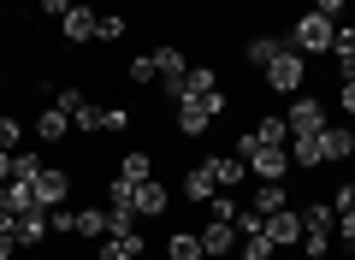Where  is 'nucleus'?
<instances>
[{
	"mask_svg": "<svg viewBox=\"0 0 355 260\" xmlns=\"http://www.w3.org/2000/svg\"><path fill=\"white\" fill-rule=\"evenodd\" d=\"M148 172H154V160L142 148H130L125 160H119V177H130V184H148Z\"/></svg>",
	"mask_w": 355,
	"mask_h": 260,
	"instance_id": "a878e982",
	"label": "nucleus"
},
{
	"mask_svg": "<svg viewBox=\"0 0 355 260\" xmlns=\"http://www.w3.org/2000/svg\"><path fill=\"white\" fill-rule=\"evenodd\" d=\"M207 172H214L219 189H237L243 177H249V160H243V154H214V160H207Z\"/></svg>",
	"mask_w": 355,
	"mask_h": 260,
	"instance_id": "9d476101",
	"label": "nucleus"
},
{
	"mask_svg": "<svg viewBox=\"0 0 355 260\" xmlns=\"http://www.w3.org/2000/svg\"><path fill=\"white\" fill-rule=\"evenodd\" d=\"M284 124H291V137H308V130H326V101L314 95H291V112H284Z\"/></svg>",
	"mask_w": 355,
	"mask_h": 260,
	"instance_id": "7ed1b4c3",
	"label": "nucleus"
},
{
	"mask_svg": "<svg viewBox=\"0 0 355 260\" xmlns=\"http://www.w3.org/2000/svg\"><path fill=\"white\" fill-rule=\"evenodd\" d=\"M12 177V148H0V184Z\"/></svg>",
	"mask_w": 355,
	"mask_h": 260,
	"instance_id": "37998d69",
	"label": "nucleus"
},
{
	"mask_svg": "<svg viewBox=\"0 0 355 260\" xmlns=\"http://www.w3.org/2000/svg\"><path fill=\"white\" fill-rule=\"evenodd\" d=\"M166 260H207L202 254V231H172L166 236Z\"/></svg>",
	"mask_w": 355,
	"mask_h": 260,
	"instance_id": "a211bd4d",
	"label": "nucleus"
},
{
	"mask_svg": "<svg viewBox=\"0 0 355 260\" xmlns=\"http://www.w3.org/2000/svg\"><path fill=\"white\" fill-rule=\"evenodd\" d=\"M302 225H308V231H331V225H338V213H331V201H314V207L302 213Z\"/></svg>",
	"mask_w": 355,
	"mask_h": 260,
	"instance_id": "c756f323",
	"label": "nucleus"
},
{
	"mask_svg": "<svg viewBox=\"0 0 355 260\" xmlns=\"http://www.w3.org/2000/svg\"><path fill=\"white\" fill-rule=\"evenodd\" d=\"M30 189H36L42 207H65V196H71V172H60V166H42V172L30 177Z\"/></svg>",
	"mask_w": 355,
	"mask_h": 260,
	"instance_id": "20e7f679",
	"label": "nucleus"
},
{
	"mask_svg": "<svg viewBox=\"0 0 355 260\" xmlns=\"http://www.w3.org/2000/svg\"><path fill=\"white\" fill-rule=\"evenodd\" d=\"M331 60H338L343 77H355V24H338V36H331Z\"/></svg>",
	"mask_w": 355,
	"mask_h": 260,
	"instance_id": "aec40b11",
	"label": "nucleus"
},
{
	"mask_svg": "<svg viewBox=\"0 0 355 260\" xmlns=\"http://www.w3.org/2000/svg\"><path fill=\"white\" fill-rule=\"evenodd\" d=\"M266 83H272V95H302V83H308V60L296 48H284L279 60L266 65Z\"/></svg>",
	"mask_w": 355,
	"mask_h": 260,
	"instance_id": "f03ea898",
	"label": "nucleus"
},
{
	"mask_svg": "<svg viewBox=\"0 0 355 260\" xmlns=\"http://www.w3.org/2000/svg\"><path fill=\"white\" fill-rule=\"evenodd\" d=\"M77 236H83V243H101V236H107V213L101 207H83V213H77Z\"/></svg>",
	"mask_w": 355,
	"mask_h": 260,
	"instance_id": "393cba45",
	"label": "nucleus"
},
{
	"mask_svg": "<svg viewBox=\"0 0 355 260\" xmlns=\"http://www.w3.org/2000/svg\"><path fill=\"white\" fill-rule=\"evenodd\" d=\"M119 36H125V18L107 12V18H101V30H95V42H119Z\"/></svg>",
	"mask_w": 355,
	"mask_h": 260,
	"instance_id": "c9c22d12",
	"label": "nucleus"
},
{
	"mask_svg": "<svg viewBox=\"0 0 355 260\" xmlns=\"http://www.w3.org/2000/svg\"><path fill=\"white\" fill-rule=\"evenodd\" d=\"M36 172H42V166H36V154H30V148H12V177H24V184H30Z\"/></svg>",
	"mask_w": 355,
	"mask_h": 260,
	"instance_id": "7c9ffc66",
	"label": "nucleus"
},
{
	"mask_svg": "<svg viewBox=\"0 0 355 260\" xmlns=\"http://www.w3.org/2000/svg\"><path fill=\"white\" fill-rule=\"evenodd\" d=\"M48 236H53V225H48V207H30L24 219H18V243H24V248H42Z\"/></svg>",
	"mask_w": 355,
	"mask_h": 260,
	"instance_id": "4468645a",
	"label": "nucleus"
},
{
	"mask_svg": "<svg viewBox=\"0 0 355 260\" xmlns=\"http://www.w3.org/2000/svg\"><path fill=\"white\" fill-rule=\"evenodd\" d=\"M279 53H284V36H249V42H243V60H249V65H261V71H266L272 60H279Z\"/></svg>",
	"mask_w": 355,
	"mask_h": 260,
	"instance_id": "dca6fc26",
	"label": "nucleus"
},
{
	"mask_svg": "<svg viewBox=\"0 0 355 260\" xmlns=\"http://www.w3.org/2000/svg\"><path fill=\"white\" fill-rule=\"evenodd\" d=\"M331 36H338V18H326V12H302L284 48H296L302 60H314V53H331Z\"/></svg>",
	"mask_w": 355,
	"mask_h": 260,
	"instance_id": "f257e3e1",
	"label": "nucleus"
},
{
	"mask_svg": "<svg viewBox=\"0 0 355 260\" xmlns=\"http://www.w3.org/2000/svg\"><path fill=\"white\" fill-rule=\"evenodd\" d=\"M0 207L24 219V213H30V207H42V201H36V189H30L24 177H6V184H0Z\"/></svg>",
	"mask_w": 355,
	"mask_h": 260,
	"instance_id": "ddd939ff",
	"label": "nucleus"
},
{
	"mask_svg": "<svg viewBox=\"0 0 355 260\" xmlns=\"http://www.w3.org/2000/svg\"><path fill=\"white\" fill-rule=\"evenodd\" d=\"M320 154H326V160H349V154H355V130L326 124V130H320Z\"/></svg>",
	"mask_w": 355,
	"mask_h": 260,
	"instance_id": "f3484780",
	"label": "nucleus"
},
{
	"mask_svg": "<svg viewBox=\"0 0 355 260\" xmlns=\"http://www.w3.org/2000/svg\"><path fill=\"white\" fill-rule=\"evenodd\" d=\"M18 137H24V124H18V119H6V112H0V148H18Z\"/></svg>",
	"mask_w": 355,
	"mask_h": 260,
	"instance_id": "e433bc0d",
	"label": "nucleus"
},
{
	"mask_svg": "<svg viewBox=\"0 0 355 260\" xmlns=\"http://www.w3.org/2000/svg\"><path fill=\"white\" fill-rule=\"evenodd\" d=\"M243 260H272V254H279V243H272V236H266V225H261V231H254V236H243Z\"/></svg>",
	"mask_w": 355,
	"mask_h": 260,
	"instance_id": "bb28decb",
	"label": "nucleus"
},
{
	"mask_svg": "<svg viewBox=\"0 0 355 260\" xmlns=\"http://www.w3.org/2000/svg\"><path fill=\"white\" fill-rule=\"evenodd\" d=\"M237 243H243V236H237V225H231V219H207L202 225V254L207 260H225Z\"/></svg>",
	"mask_w": 355,
	"mask_h": 260,
	"instance_id": "39448f33",
	"label": "nucleus"
},
{
	"mask_svg": "<svg viewBox=\"0 0 355 260\" xmlns=\"http://www.w3.org/2000/svg\"><path fill=\"white\" fill-rule=\"evenodd\" d=\"M48 225H53V231H65V236H77V213L71 207H48Z\"/></svg>",
	"mask_w": 355,
	"mask_h": 260,
	"instance_id": "f704fd0d",
	"label": "nucleus"
},
{
	"mask_svg": "<svg viewBox=\"0 0 355 260\" xmlns=\"http://www.w3.org/2000/svg\"><path fill=\"white\" fill-rule=\"evenodd\" d=\"M338 107L355 119V77H343V89H338Z\"/></svg>",
	"mask_w": 355,
	"mask_h": 260,
	"instance_id": "58836bf2",
	"label": "nucleus"
},
{
	"mask_svg": "<svg viewBox=\"0 0 355 260\" xmlns=\"http://www.w3.org/2000/svg\"><path fill=\"white\" fill-rule=\"evenodd\" d=\"M219 89V77L207 71V65H190V71H184V83H178V95L172 101H207Z\"/></svg>",
	"mask_w": 355,
	"mask_h": 260,
	"instance_id": "9b49d317",
	"label": "nucleus"
},
{
	"mask_svg": "<svg viewBox=\"0 0 355 260\" xmlns=\"http://www.w3.org/2000/svg\"><path fill=\"white\" fill-rule=\"evenodd\" d=\"M101 260H142V231H130V236H101Z\"/></svg>",
	"mask_w": 355,
	"mask_h": 260,
	"instance_id": "6ab92c4d",
	"label": "nucleus"
},
{
	"mask_svg": "<svg viewBox=\"0 0 355 260\" xmlns=\"http://www.w3.org/2000/svg\"><path fill=\"white\" fill-rule=\"evenodd\" d=\"M284 148H291V166H320V160H326V154H320V130H308V137H291Z\"/></svg>",
	"mask_w": 355,
	"mask_h": 260,
	"instance_id": "4be33fe9",
	"label": "nucleus"
},
{
	"mask_svg": "<svg viewBox=\"0 0 355 260\" xmlns=\"http://www.w3.org/2000/svg\"><path fill=\"white\" fill-rule=\"evenodd\" d=\"M249 207H254V213H261V219H266V213L291 207V196H284V184H261V189H254V201H249Z\"/></svg>",
	"mask_w": 355,
	"mask_h": 260,
	"instance_id": "b1692460",
	"label": "nucleus"
},
{
	"mask_svg": "<svg viewBox=\"0 0 355 260\" xmlns=\"http://www.w3.org/2000/svg\"><path fill=\"white\" fill-rule=\"evenodd\" d=\"M331 243H338L331 231H302V254H308V260H326V254H331Z\"/></svg>",
	"mask_w": 355,
	"mask_h": 260,
	"instance_id": "c85d7f7f",
	"label": "nucleus"
},
{
	"mask_svg": "<svg viewBox=\"0 0 355 260\" xmlns=\"http://www.w3.org/2000/svg\"><path fill=\"white\" fill-rule=\"evenodd\" d=\"M302 231H308V225H302V213H296V207L266 213V236H272L279 248H296V243H302Z\"/></svg>",
	"mask_w": 355,
	"mask_h": 260,
	"instance_id": "423d86ee",
	"label": "nucleus"
},
{
	"mask_svg": "<svg viewBox=\"0 0 355 260\" xmlns=\"http://www.w3.org/2000/svg\"><path fill=\"white\" fill-rule=\"evenodd\" d=\"M160 77V65H154V53H142V60H130V83H154Z\"/></svg>",
	"mask_w": 355,
	"mask_h": 260,
	"instance_id": "473e14b6",
	"label": "nucleus"
},
{
	"mask_svg": "<svg viewBox=\"0 0 355 260\" xmlns=\"http://www.w3.org/2000/svg\"><path fill=\"white\" fill-rule=\"evenodd\" d=\"M154 65H160L166 89H172V95H178V83H184V71H190V60H184V53H178L172 42H166V48H154Z\"/></svg>",
	"mask_w": 355,
	"mask_h": 260,
	"instance_id": "2eb2a0df",
	"label": "nucleus"
},
{
	"mask_svg": "<svg viewBox=\"0 0 355 260\" xmlns=\"http://www.w3.org/2000/svg\"><path fill=\"white\" fill-rule=\"evenodd\" d=\"M42 12H48V18H65V12H71V0H42Z\"/></svg>",
	"mask_w": 355,
	"mask_h": 260,
	"instance_id": "a19ab883",
	"label": "nucleus"
},
{
	"mask_svg": "<svg viewBox=\"0 0 355 260\" xmlns=\"http://www.w3.org/2000/svg\"><path fill=\"white\" fill-rule=\"evenodd\" d=\"M166 201H172V196H166V184H154V177H148V184H137L130 207H137V219H160V213H166Z\"/></svg>",
	"mask_w": 355,
	"mask_h": 260,
	"instance_id": "f8f14e48",
	"label": "nucleus"
},
{
	"mask_svg": "<svg viewBox=\"0 0 355 260\" xmlns=\"http://www.w3.org/2000/svg\"><path fill=\"white\" fill-rule=\"evenodd\" d=\"M207 124H214L207 101H178V137H207Z\"/></svg>",
	"mask_w": 355,
	"mask_h": 260,
	"instance_id": "1a4fd4ad",
	"label": "nucleus"
},
{
	"mask_svg": "<svg viewBox=\"0 0 355 260\" xmlns=\"http://www.w3.org/2000/svg\"><path fill=\"white\" fill-rule=\"evenodd\" d=\"M18 248H24V243H18V236H12V231H0V260H12V254H18Z\"/></svg>",
	"mask_w": 355,
	"mask_h": 260,
	"instance_id": "ea45409f",
	"label": "nucleus"
},
{
	"mask_svg": "<svg viewBox=\"0 0 355 260\" xmlns=\"http://www.w3.org/2000/svg\"><path fill=\"white\" fill-rule=\"evenodd\" d=\"M254 142H272V148H284V142H291V124H284V119H261V124H254Z\"/></svg>",
	"mask_w": 355,
	"mask_h": 260,
	"instance_id": "cd10ccee",
	"label": "nucleus"
},
{
	"mask_svg": "<svg viewBox=\"0 0 355 260\" xmlns=\"http://www.w3.org/2000/svg\"><path fill=\"white\" fill-rule=\"evenodd\" d=\"M214 189H219V184H214V172H207V160L184 177V201H202V207H207V196H214Z\"/></svg>",
	"mask_w": 355,
	"mask_h": 260,
	"instance_id": "5701e85b",
	"label": "nucleus"
},
{
	"mask_svg": "<svg viewBox=\"0 0 355 260\" xmlns=\"http://www.w3.org/2000/svg\"><path fill=\"white\" fill-rule=\"evenodd\" d=\"M0 89H6V77H0Z\"/></svg>",
	"mask_w": 355,
	"mask_h": 260,
	"instance_id": "c03bdc74",
	"label": "nucleus"
},
{
	"mask_svg": "<svg viewBox=\"0 0 355 260\" xmlns=\"http://www.w3.org/2000/svg\"><path fill=\"white\" fill-rule=\"evenodd\" d=\"M53 107H60V112H65V119H71V112H77V107H83V89H60V101H53Z\"/></svg>",
	"mask_w": 355,
	"mask_h": 260,
	"instance_id": "4c0bfd02",
	"label": "nucleus"
},
{
	"mask_svg": "<svg viewBox=\"0 0 355 260\" xmlns=\"http://www.w3.org/2000/svg\"><path fill=\"white\" fill-rule=\"evenodd\" d=\"M95 30H101V18L89 12V6H77V0H71V12L60 18V36H65V42H95Z\"/></svg>",
	"mask_w": 355,
	"mask_h": 260,
	"instance_id": "6e6552de",
	"label": "nucleus"
},
{
	"mask_svg": "<svg viewBox=\"0 0 355 260\" xmlns=\"http://www.w3.org/2000/svg\"><path fill=\"white\" fill-rule=\"evenodd\" d=\"M331 213H338V225H331V236H338L343 248H355V184L338 189V201H331Z\"/></svg>",
	"mask_w": 355,
	"mask_h": 260,
	"instance_id": "0eeeda50",
	"label": "nucleus"
},
{
	"mask_svg": "<svg viewBox=\"0 0 355 260\" xmlns=\"http://www.w3.org/2000/svg\"><path fill=\"white\" fill-rule=\"evenodd\" d=\"M71 130H101V107H89V101H83V107L71 112Z\"/></svg>",
	"mask_w": 355,
	"mask_h": 260,
	"instance_id": "2f4dec72",
	"label": "nucleus"
},
{
	"mask_svg": "<svg viewBox=\"0 0 355 260\" xmlns=\"http://www.w3.org/2000/svg\"><path fill=\"white\" fill-rule=\"evenodd\" d=\"M65 137H71V119H65L60 107H48L36 119V142H65Z\"/></svg>",
	"mask_w": 355,
	"mask_h": 260,
	"instance_id": "412c9836",
	"label": "nucleus"
},
{
	"mask_svg": "<svg viewBox=\"0 0 355 260\" xmlns=\"http://www.w3.org/2000/svg\"><path fill=\"white\" fill-rule=\"evenodd\" d=\"M101 130L113 137V130H130V112L125 107H101Z\"/></svg>",
	"mask_w": 355,
	"mask_h": 260,
	"instance_id": "72a5a7b5",
	"label": "nucleus"
},
{
	"mask_svg": "<svg viewBox=\"0 0 355 260\" xmlns=\"http://www.w3.org/2000/svg\"><path fill=\"white\" fill-rule=\"evenodd\" d=\"M343 6H349V0H314V12H326V18H338Z\"/></svg>",
	"mask_w": 355,
	"mask_h": 260,
	"instance_id": "79ce46f5",
	"label": "nucleus"
}]
</instances>
